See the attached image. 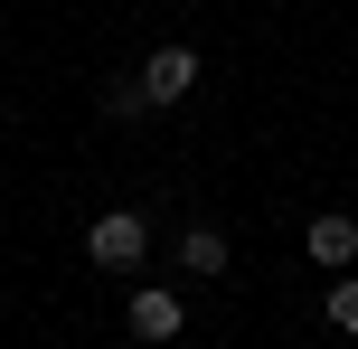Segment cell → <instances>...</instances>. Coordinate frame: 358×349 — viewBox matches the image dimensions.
<instances>
[{
  "label": "cell",
  "instance_id": "obj_1",
  "mask_svg": "<svg viewBox=\"0 0 358 349\" xmlns=\"http://www.w3.org/2000/svg\"><path fill=\"white\" fill-rule=\"evenodd\" d=\"M142 255H151L142 208H104V218L85 227V264H104V274H142Z\"/></svg>",
  "mask_w": 358,
  "mask_h": 349
},
{
  "label": "cell",
  "instance_id": "obj_2",
  "mask_svg": "<svg viewBox=\"0 0 358 349\" xmlns=\"http://www.w3.org/2000/svg\"><path fill=\"white\" fill-rule=\"evenodd\" d=\"M302 255H311V264H330V274H349V264H358V218L321 208V218L302 227Z\"/></svg>",
  "mask_w": 358,
  "mask_h": 349
},
{
  "label": "cell",
  "instance_id": "obj_3",
  "mask_svg": "<svg viewBox=\"0 0 358 349\" xmlns=\"http://www.w3.org/2000/svg\"><path fill=\"white\" fill-rule=\"evenodd\" d=\"M179 331H189V312H179V293H170V283H142V293H132V340L170 349Z\"/></svg>",
  "mask_w": 358,
  "mask_h": 349
},
{
  "label": "cell",
  "instance_id": "obj_4",
  "mask_svg": "<svg viewBox=\"0 0 358 349\" xmlns=\"http://www.w3.org/2000/svg\"><path fill=\"white\" fill-rule=\"evenodd\" d=\"M189 85H198V57H189V48H151V57H142V104H151V113L179 104Z\"/></svg>",
  "mask_w": 358,
  "mask_h": 349
},
{
  "label": "cell",
  "instance_id": "obj_5",
  "mask_svg": "<svg viewBox=\"0 0 358 349\" xmlns=\"http://www.w3.org/2000/svg\"><path fill=\"white\" fill-rule=\"evenodd\" d=\"M227 236H217V227H189V236H179V274H198V283H217V274H227Z\"/></svg>",
  "mask_w": 358,
  "mask_h": 349
},
{
  "label": "cell",
  "instance_id": "obj_6",
  "mask_svg": "<svg viewBox=\"0 0 358 349\" xmlns=\"http://www.w3.org/2000/svg\"><path fill=\"white\" fill-rule=\"evenodd\" d=\"M330 331H358V264L330 283Z\"/></svg>",
  "mask_w": 358,
  "mask_h": 349
},
{
  "label": "cell",
  "instance_id": "obj_7",
  "mask_svg": "<svg viewBox=\"0 0 358 349\" xmlns=\"http://www.w3.org/2000/svg\"><path fill=\"white\" fill-rule=\"evenodd\" d=\"M104 113H151L142 104V76H113V85H104Z\"/></svg>",
  "mask_w": 358,
  "mask_h": 349
},
{
  "label": "cell",
  "instance_id": "obj_8",
  "mask_svg": "<svg viewBox=\"0 0 358 349\" xmlns=\"http://www.w3.org/2000/svg\"><path fill=\"white\" fill-rule=\"evenodd\" d=\"M170 349H179V340H170Z\"/></svg>",
  "mask_w": 358,
  "mask_h": 349
}]
</instances>
